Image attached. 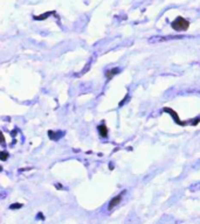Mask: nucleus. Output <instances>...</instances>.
I'll return each mask as SVG.
<instances>
[{
  "mask_svg": "<svg viewBox=\"0 0 200 224\" xmlns=\"http://www.w3.org/2000/svg\"><path fill=\"white\" fill-rule=\"evenodd\" d=\"M171 26H172L173 29H176V30H178V32H184V30H187V29H189L190 22H189V20L184 19L183 16H178V18H176V20L172 21Z\"/></svg>",
  "mask_w": 200,
  "mask_h": 224,
  "instance_id": "1",
  "label": "nucleus"
},
{
  "mask_svg": "<svg viewBox=\"0 0 200 224\" xmlns=\"http://www.w3.org/2000/svg\"><path fill=\"white\" fill-rule=\"evenodd\" d=\"M121 200H122V194H119V195H117L116 197H113L110 202H109V206H108V209L109 210H111L112 208H115L119 202H121Z\"/></svg>",
  "mask_w": 200,
  "mask_h": 224,
  "instance_id": "2",
  "label": "nucleus"
},
{
  "mask_svg": "<svg viewBox=\"0 0 200 224\" xmlns=\"http://www.w3.org/2000/svg\"><path fill=\"white\" fill-rule=\"evenodd\" d=\"M99 132H100L101 135L104 137V138L108 135V130H106V126H105L104 124H102V125L99 126Z\"/></svg>",
  "mask_w": 200,
  "mask_h": 224,
  "instance_id": "3",
  "label": "nucleus"
},
{
  "mask_svg": "<svg viewBox=\"0 0 200 224\" xmlns=\"http://www.w3.org/2000/svg\"><path fill=\"white\" fill-rule=\"evenodd\" d=\"M52 14H54V12L43 13V14H41V15H39V16H34V19H35V20H45V19H47L48 16H50Z\"/></svg>",
  "mask_w": 200,
  "mask_h": 224,
  "instance_id": "4",
  "label": "nucleus"
},
{
  "mask_svg": "<svg viewBox=\"0 0 200 224\" xmlns=\"http://www.w3.org/2000/svg\"><path fill=\"white\" fill-rule=\"evenodd\" d=\"M116 73H118V69H115L113 71L111 70V71H109V73H106V76H108V78H110V77H111V75L113 76V75H115Z\"/></svg>",
  "mask_w": 200,
  "mask_h": 224,
  "instance_id": "5",
  "label": "nucleus"
},
{
  "mask_svg": "<svg viewBox=\"0 0 200 224\" xmlns=\"http://www.w3.org/2000/svg\"><path fill=\"white\" fill-rule=\"evenodd\" d=\"M21 207H22V204L15 203V204H12V206H11V209H18V208H21Z\"/></svg>",
  "mask_w": 200,
  "mask_h": 224,
  "instance_id": "6",
  "label": "nucleus"
},
{
  "mask_svg": "<svg viewBox=\"0 0 200 224\" xmlns=\"http://www.w3.org/2000/svg\"><path fill=\"white\" fill-rule=\"evenodd\" d=\"M1 158H2V160H6V158H7V153L2 152V153H1Z\"/></svg>",
  "mask_w": 200,
  "mask_h": 224,
  "instance_id": "7",
  "label": "nucleus"
}]
</instances>
